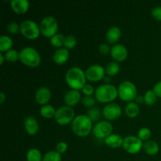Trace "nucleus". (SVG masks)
I'll use <instances>...</instances> for the list:
<instances>
[{
    "instance_id": "obj_1",
    "label": "nucleus",
    "mask_w": 161,
    "mask_h": 161,
    "mask_svg": "<svg viewBox=\"0 0 161 161\" xmlns=\"http://www.w3.org/2000/svg\"><path fill=\"white\" fill-rule=\"evenodd\" d=\"M86 74L79 67H72L66 72L65 81L72 89H82L86 84Z\"/></svg>"
},
{
    "instance_id": "obj_2",
    "label": "nucleus",
    "mask_w": 161,
    "mask_h": 161,
    "mask_svg": "<svg viewBox=\"0 0 161 161\" xmlns=\"http://www.w3.org/2000/svg\"><path fill=\"white\" fill-rule=\"evenodd\" d=\"M72 130L76 135L85 137L92 130V120L87 115H78L72 122Z\"/></svg>"
},
{
    "instance_id": "obj_3",
    "label": "nucleus",
    "mask_w": 161,
    "mask_h": 161,
    "mask_svg": "<svg viewBox=\"0 0 161 161\" xmlns=\"http://www.w3.org/2000/svg\"><path fill=\"white\" fill-rule=\"evenodd\" d=\"M96 100L102 103L111 102L118 95L117 88L110 83H105L97 86L94 92Z\"/></svg>"
},
{
    "instance_id": "obj_4",
    "label": "nucleus",
    "mask_w": 161,
    "mask_h": 161,
    "mask_svg": "<svg viewBox=\"0 0 161 161\" xmlns=\"http://www.w3.org/2000/svg\"><path fill=\"white\" fill-rule=\"evenodd\" d=\"M20 61L29 67H37L41 62L39 52L31 47H26L20 51Z\"/></svg>"
},
{
    "instance_id": "obj_5",
    "label": "nucleus",
    "mask_w": 161,
    "mask_h": 161,
    "mask_svg": "<svg viewBox=\"0 0 161 161\" xmlns=\"http://www.w3.org/2000/svg\"><path fill=\"white\" fill-rule=\"evenodd\" d=\"M118 95L121 100L130 102L137 97V88L130 81H124L117 88Z\"/></svg>"
},
{
    "instance_id": "obj_6",
    "label": "nucleus",
    "mask_w": 161,
    "mask_h": 161,
    "mask_svg": "<svg viewBox=\"0 0 161 161\" xmlns=\"http://www.w3.org/2000/svg\"><path fill=\"white\" fill-rule=\"evenodd\" d=\"M20 31L25 38L28 39H36L40 34L39 25L31 20H25L20 25Z\"/></svg>"
},
{
    "instance_id": "obj_7",
    "label": "nucleus",
    "mask_w": 161,
    "mask_h": 161,
    "mask_svg": "<svg viewBox=\"0 0 161 161\" xmlns=\"http://www.w3.org/2000/svg\"><path fill=\"white\" fill-rule=\"evenodd\" d=\"M40 31L44 36L50 37L57 34L58 29V23L56 19L52 16L43 17L39 24Z\"/></svg>"
},
{
    "instance_id": "obj_8",
    "label": "nucleus",
    "mask_w": 161,
    "mask_h": 161,
    "mask_svg": "<svg viewBox=\"0 0 161 161\" xmlns=\"http://www.w3.org/2000/svg\"><path fill=\"white\" fill-rule=\"evenodd\" d=\"M74 110L68 105L61 106L56 110L54 115L55 121L60 125H67L74 119Z\"/></svg>"
},
{
    "instance_id": "obj_9",
    "label": "nucleus",
    "mask_w": 161,
    "mask_h": 161,
    "mask_svg": "<svg viewBox=\"0 0 161 161\" xmlns=\"http://www.w3.org/2000/svg\"><path fill=\"white\" fill-rule=\"evenodd\" d=\"M143 147V143L138 137L128 135L124 138L123 148L127 153L130 154H136Z\"/></svg>"
},
{
    "instance_id": "obj_10",
    "label": "nucleus",
    "mask_w": 161,
    "mask_h": 161,
    "mask_svg": "<svg viewBox=\"0 0 161 161\" xmlns=\"http://www.w3.org/2000/svg\"><path fill=\"white\" fill-rule=\"evenodd\" d=\"M113 127L110 122L107 120L98 121L92 129L93 134L97 138H104L110 135L113 132Z\"/></svg>"
},
{
    "instance_id": "obj_11",
    "label": "nucleus",
    "mask_w": 161,
    "mask_h": 161,
    "mask_svg": "<svg viewBox=\"0 0 161 161\" xmlns=\"http://www.w3.org/2000/svg\"><path fill=\"white\" fill-rule=\"evenodd\" d=\"M85 74L86 80L91 82H97L105 76V69L100 64H93L86 69Z\"/></svg>"
},
{
    "instance_id": "obj_12",
    "label": "nucleus",
    "mask_w": 161,
    "mask_h": 161,
    "mask_svg": "<svg viewBox=\"0 0 161 161\" xmlns=\"http://www.w3.org/2000/svg\"><path fill=\"white\" fill-rule=\"evenodd\" d=\"M102 114L108 120H116L122 114V109L117 103L111 102L104 107L102 109Z\"/></svg>"
},
{
    "instance_id": "obj_13",
    "label": "nucleus",
    "mask_w": 161,
    "mask_h": 161,
    "mask_svg": "<svg viewBox=\"0 0 161 161\" xmlns=\"http://www.w3.org/2000/svg\"><path fill=\"white\" fill-rule=\"evenodd\" d=\"M111 56L115 61H123L127 59L128 51L127 47L123 44H115L111 47Z\"/></svg>"
},
{
    "instance_id": "obj_14",
    "label": "nucleus",
    "mask_w": 161,
    "mask_h": 161,
    "mask_svg": "<svg viewBox=\"0 0 161 161\" xmlns=\"http://www.w3.org/2000/svg\"><path fill=\"white\" fill-rule=\"evenodd\" d=\"M36 101L40 105H46L51 98L50 90L47 86H41L36 92Z\"/></svg>"
},
{
    "instance_id": "obj_15",
    "label": "nucleus",
    "mask_w": 161,
    "mask_h": 161,
    "mask_svg": "<svg viewBox=\"0 0 161 161\" xmlns=\"http://www.w3.org/2000/svg\"><path fill=\"white\" fill-rule=\"evenodd\" d=\"M81 100V94L80 91L71 89L65 93L64 96V101L68 106H73L78 104Z\"/></svg>"
},
{
    "instance_id": "obj_16",
    "label": "nucleus",
    "mask_w": 161,
    "mask_h": 161,
    "mask_svg": "<svg viewBox=\"0 0 161 161\" xmlns=\"http://www.w3.org/2000/svg\"><path fill=\"white\" fill-rule=\"evenodd\" d=\"M10 6L17 14H24L28 11L29 2L28 0H11Z\"/></svg>"
},
{
    "instance_id": "obj_17",
    "label": "nucleus",
    "mask_w": 161,
    "mask_h": 161,
    "mask_svg": "<svg viewBox=\"0 0 161 161\" xmlns=\"http://www.w3.org/2000/svg\"><path fill=\"white\" fill-rule=\"evenodd\" d=\"M25 129L30 135H35L39 130V123L34 116H28L25 119Z\"/></svg>"
},
{
    "instance_id": "obj_18",
    "label": "nucleus",
    "mask_w": 161,
    "mask_h": 161,
    "mask_svg": "<svg viewBox=\"0 0 161 161\" xmlns=\"http://www.w3.org/2000/svg\"><path fill=\"white\" fill-rule=\"evenodd\" d=\"M105 143L111 148H119L123 146L124 138L117 134H111L107 138H105Z\"/></svg>"
},
{
    "instance_id": "obj_19",
    "label": "nucleus",
    "mask_w": 161,
    "mask_h": 161,
    "mask_svg": "<svg viewBox=\"0 0 161 161\" xmlns=\"http://www.w3.org/2000/svg\"><path fill=\"white\" fill-rule=\"evenodd\" d=\"M121 36V30L120 28L116 26L111 27L107 31L105 34V38H106L107 42L109 43L114 44L119 40Z\"/></svg>"
},
{
    "instance_id": "obj_20",
    "label": "nucleus",
    "mask_w": 161,
    "mask_h": 161,
    "mask_svg": "<svg viewBox=\"0 0 161 161\" xmlns=\"http://www.w3.org/2000/svg\"><path fill=\"white\" fill-rule=\"evenodd\" d=\"M69 58V51L66 48H59L53 53V59L55 63L62 64L65 63Z\"/></svg>"
},
{
    "instance_id": "obj_21",
    "label": "nucleus",
    "mask_w": 161,
    "mask_h": 161,
    "mask_svg": "<svg viewBox=\"0 0 161 161\" xmlns=\"http://www.w3.org/2000/svg\"><path fill=\"white\" fill-rule=\"evenodd\" d=\"M124 111H125L126 115L127 116L130 118H134L138 116V113H139L140 108L136 102H130L127 104L125 108H124Z\"/></svg>"
},
{
    "instance_id": "obj_22",
    "label": "nucleus",
    "mask_w": 161,
    "mask_h": 161,
    "mask_svg": "<svg viewBox=\"0 0 161 161\" xmlns=\"http://www.w3.org/2000/svg\"><path fill=\"white\" fill-rule=\"evenodd\" d=\"M143 148L145 151L149 155H156L159 152V146L155 141L153 140H147L143 144Z\"/></svg>"
},
{
    "instance_id": "obj_23",
    "label": "nucleus",
    "mask_w": 161,
    "mask_h": 161,
    "mask_svg": "<svg viewBox=\"0 0 161 161\" xmlns=\"http://www.w3.org/2000/svg\"><path fill=\"white\" fill-rule=\"evenodd\" d=\"M42 158L41 152L36 148L30 149L26 153L27 161H42Z\"/></svg>"
},
{
    "instance_id": "obj_24",
    "label": "nucleus",
    "mask_w": 161,
    "mask_h": 161,
    "mask_svg": "<svg viewBox=\"0 0 161 161\" xmlns=\"http://www.w3.org/2000/svg\"><path fill=\"white\" fill-rule=\"evenodd\" d=\"M13 46V40L8 36H2L0 37V50L1 53H6L8 50H11Z\"/></svg>"
},
{
    "instance_id": "obj_25",
    "label": "nucleus",
    "mask_w": 161,
    "mask_h": 161,
    "mask_svg": "<svg viewBox=\"0 0 161 161\" xmlns=\"http://www.w3.org/2000/svg\"><path fill=\"white\" fill-rule=\"evenodd\" d=\"M120 66L117 61H111L108 63L105 68V73L108 76H113L119 72Z\"/></svg>"
},
{
    "instance_id": "obj_26",
    "label": "nucleus",
    "mask_w": 161,
    "mask_h": 161,
    "mask_svg": "<svg viewBox=\"0 0 161 161\" xmlns=\"http://www.w3.org/2000/svg\"><path fill=\"white\" fill-rule=\"evenodd\" d=\"M55 112H56L55 108L50 105H44L40 108L41 116L47 119L54 116Z\"/></svg>"
},
{
    "instance_id": "obj_27",
    "label": "nucleus",
    "mask_w": 161,
    "mask_h": 161,
    "mask_svg": "<svg viewBox=\"0 0 161 161\" xmlns=\"http://www.w3.org/2000/svg\"><path fill=\"white\" fill-rule=\"evenodd\" d=\"M86 115L89 116L92 122H97L101 118V111L97 107H91L87 109Z\"/></svg>"
},
{
    "instance_id": "obj_28",
    "label": "nucleus",
    "mask_w": 161,
    "mask_h": 161,
    "mask_svg": "<svg viewBox=\"0 0 161 161\" xmlns=\"http://www.w3.org/2000/svg\"><path fill=\"white\" fill-rule=\"evenodd\" d=\"M64 39H65V36L64 35L61 34V33H57L50 38V42L53 47H60L61 46H64Z\"/></svg>"
},
{
    "instance_id": "obj_29",
    "label": "nucleus",
    "mask_w": 161,
    "mask_h": 161,
    "mask_svg": "<svg viewBox=\"0 0 161 161\" xmlns=\"http://www.w3.org/2000/svg\"><path fill=\"white\" fill-rule=\"evenodd\" d=\"M42 161H61V154L56 150L49 151L44 155Z\"/></svg>"
},
{
    "instance_id": "obj_30",
    "label": "nucleus",
    "mask_w": 161,
    "mask_h": 161,
    "mask_svg": "<svg viewBox=\"0 0 161 161\" xmlns=\"http://www.w3.org/2000/svg\"><path fill=\"white\" fill-rule=\"evenodd\" d=\"M5 58L9 62H15L20 58V53L17 50L11 49L5 53Z\"/></svg>"
},
{
    "instance_id": "obj_31",
    "label": "nucleus",
    "mask_w": 161,
    "mask_h": 161,
    "mask_svg": "<svg viewBox=\"0 0 161 161\" xmlns=\"http://www.w3.org/2000/svg\"><path fill=\"white\" fill-rule=\"evenodd\" d=\"M157 96L156 95L154 91L153 90H149V91H146L144 95L145 102L148 105H153L157 102Z\"/></svg>"
},
{
    "instance_id": "obj_32",
    "label": "nucleus",
    "mask_w": 161,
    "mask_h": 161,
    "mask_svg": "<svg viewBox=\"0 0 161 161\" xmlns=\"http://www.w3.org/2000/svg\"><path fill=\"white\" fill-rule=\"evenodd\" d=\"M76 38L73 35H68L67 36H65V39H64V46L66 49H72L75 45H76Z\"/></svg>"
},
{
    "instance_id": "obj_33",
    "label": "nucleus",
    "mask_w": 161,
    "mask_h": 161,
    "mask_svg": "<svg viewBox=\"0 0 161 161\" xmlns=\"http://www.w3.org/2000/svg\"><path fill=\"white\" fill-rule=\"evenodd\" d=\"M151 136V130L148 127H142L138 132V138L142 141H147Z\"/></svg>"
},
{
    "instance_id": "obj_34",
    "label": "nucleus",
    "mask_w": 161,
    "mask_h": 161,
    "mask_svg": "<svg viewBox=\"0 0 161 161\" xmlns=\"http://www.w3.org/2000/svg\"><path fill=\"white\" fill-rule=\"evenodd\" d=\"M82 103L84 106L87 107V108H91L94 107L96 103V98H94L92 96H84L82 98Z\"/></svg>"
},
{
    "instance_id": "obj_35",
    "label": "nucleus",
    "mask_w": 161,
    "mask_h": 161,
    "mask_svg": "<svg viewBox=\"0 0 161 161\" xmlns=\"http://www.w3.org/2000/svg\"><path fill=\"white\" fill-rule=\"evenodd\" d=\"M6 28H7L8 31L9 33H11V34H16L20 30V25L16 23V22H10V23H9L7 25Z\"/></svg>"
},
{
    "instance_id": "obj_36",
    "label": "nucleus",
    "mask_w": 161,
    "mask_h": 161,
    "mask_svg": "<svg viewBox=\"0 0 161 161\" xmlns=\"http://www.w3.org/2000/svg\"><path fill=\"white\" fill-rule=\"evenodd\" d=\"M82 91L85 94V96H91L94 94V92H95L94 86L89 83H86L83 86V87L82 88Z\"/></svg>"
},
{
    "instance_id": "obj_37",
    "label": "nucleus",
    "mask_w": 161,
    "mask_h": 161,
    "mask_svg": "<svg viewBox=\"0 0 161 161\" xmlns=\"http://www.w3.org/2000/svg\"><path fill=\"white\" fill-rule=\"evenodd\" d=\"M68 149V145L67 143L64 142H60L57 144L56 146V151L58 153H59L60 154L64 153L67 151Z\"/></svg>"
},
{
    "instance_id": "obj_38",
    "label": "nucleus",
    "mask_w": 161,
    "mask_h": 161,
    "mask_svg": "<svg viewBox=\"0 0 161 161\" xmlns=\"http://www.w3.org/2000/svg\"><path fill=\"white\" fill-rule=\"evenodd\" d=\"M151 14L156 20H161V6H156L153 8Z\"/></svg>"
},
{
    "instance_id": "obj_39",
    "label": "nucleus",
    "mask_w": 161,
    "mask_h": 161,
    "mask_svg": "<svg viewBox=\"0 0 161 161\" xmlns=\"http://www.w3.org/2000/svg\"><path fill=\"white\" fill-rule=\"evenodd\" d=\"M98 50L102 54H106L108 52H110L111 48L109 47V46L106 43H102L99 45L98 47Z\"/></svg>"
},
{
    "instance_id": "obj_40",
    "label": "nucleus",
    "mask_w": 161,
    "mask_h": 161,
    "mask_svg": "<svg viewBox=\"0 0 161 161\" xmlns=\"http://www.w3.org/2000/svg\"><path fill=\"white\" fill-rule=\"evenodd\" d=\"M153 91H154V93L156 94V95L157 97H161V80L160 81L157 82L155 85H154L153 88Z\"/></svg>"
},
{
    "instance_id": "obj_41",
    "label": "nucleus",
    "mask_w": 161,
    "mask_h": 161,
    "mask_svg": "<svg viewBox=\"0 0 161 161\" xmlns=\"http://www.w3.org/2000/svg\"><path fill=\"white\" fill-rule=\"evenodd\" d=\"M135 102H136L137 104H142L145 102V99L143 96L141 95H137V97H135Z\"/></svg>"
},
{
    "instance_id": "obj_42",
    "label": "nucleus",
    "mask_w": 161,
    "mask_h": 161,
    "mask_svg": "<svg viewBox=\"0 0 161 161\" xmlns=\"http://www.w3.org/2000/svg\"><path fill=\"white\" fill-rule=\"evenodd\" d=\"M5 99H6V95H5L3 91H1L0 92V104H3L4 102Z\"/></svg>"
},
{
    "instance_id": "obj_43",
    "label": "nucleus",
    "mask_w": 161,
    "mask_h": 161,
    "mask_svg": "<svg viewBox=\"0 0 161 161\" xmlns=\"http://www.w3.org/2000/svg\"><path fill=\"white\" fill-rule=\"evenodd\" d=\"M104 80H105V82L106 83H109V82L111 81V79H110V76H108V75H105L104 77Z\"/></svg>"
},
{
    "instance_id": "obj_44",
    "label": "nucleus",
    "mask_w": 161,
    "mask_h": 161,
    "mask_svg": "<svg viewBox=\"0 0 161 161\" xmlns=\"http://www.w3.org/2000/svg\"><path fill=\"white\" fill-rule=\"evenodd\" d=\"M4 57L3 56V53H0V64H3L4 62Z\"/></svg>"
}]
</instances>
